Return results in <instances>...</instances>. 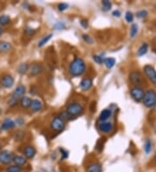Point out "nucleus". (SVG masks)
I'll return each mask as SVG.
<instances>
[{
    "instance_id": "obj_28",
    "label": "nucleus",
    "mask_w": 156,
    "mask_h": 172,
    "mask_svg": "<svg viewBox=\"0 0 156 172\" xmlns=\"http://www.w3.org/2000/svg\"><path fill=\"white\" fill-rule=\"evenodd\" d=\"M138 33V25L136 24H133L130 27V37L134 38Z\"/></svg>"
},
{
    "instance_id": "obj_7",
    "label": "nucleus",
    "mask_w": 156,
    "mask_h": 172,
    "mask_svg": "<svg viewBox=\"0 0 156 172\" xmlns=\"http://www.w3.org/2000/svg\"><path fill=\"white\" fill-rule=\"evenodd\" d=\"M13 157H14V155L12 151L7 150H2L0 152V163L7 165L13 161Z\"/></svg>"
},
{
    "instance_id": "obj_26",
    "label": "nucleus",
    "mask_w": 156,
    "mask_h": 172,
    "mask_svg": "<svg viewBox=\"0 0 156 172\" xmlns=\"http://www.w3.org/2000/svg\"><path fill=\"white\" fill-rule=\"evenodd\" d=\"M151 150H152V142L149 139H148L144 143V151L147 155H148L151 152Z\"/></svg>"
},
{
    "instance_id": "obj_43",
    "label": "nucleus",
    "mask_w": 156,
    "mask_h": 172,
    "mask_svg": "<svg viewBox=\"0 0 156 172\" xmlns=\"http://www.w3.org/2000/svg\"><path fill=\"white\" fill-rule=\"evenodd\" d=\"M2 149V143H1V142H0V150Z\"/></svg>"
},
{
    "instance_id": "obj_12",
    "label": "nucleus",
    "mask_w": 156,
    "mask_h": 172,
    "mask_svg": "<svg viewBox=\"0 0 156 172\" xmlns=\"http://www.w3.org/2000/svg\"><path fill=\"white\" fill-rule=\"evenodd\" d=\"M23 153L24 155V157L27 159H31L35 157L36 151V149L33 147V146H26L24 148V150H23Z\"/></svg>"
},
{
    "instance_id": "obj_39",
    "label": "nucleus",
    "mask_w": 156,
    "mask_h": 172,
    "mask_svg": "<svg viewBox=\"0 0 156 172\" xmlns=\"http://www.w3.org/2000/svg\"><path fill=\"white\" fill-rule=\"evenodd\" d=\"M83 38L84 39V41H86L88 43H93V39L89 35H83Z\"/></svg>"
},
{
    "instance_id": "obj_9",
    "label": "nucleus",
    "mask_w": 156,
    "mask_h": 172,
    "mask_svg": "<svg viewBox=\"0 0 156 172\" xmlns=\"http://www.w3.org/2000/svg\"><path fill=\"white\" fill-rule=\"evenodd\" d=\"M129 80L135 86H139L140 84H141L144 81L143 77H142V75L137 71H134L129 74Z\"/></svg>"
},
{
    "instance_id": "obj_2",
    "label": "nucleus",
    "mask_w": 156,
    "mask_h": 172,
    "mask_svg": "<svg viewBox=\"0 0 156 172\" xmlns=\"http://www.w3.org/2000/svg\"><path fill=\"white\" fill-rule=\"evenodd\" d=\"M25 91H26V89H25V87H24V85H22V84H21V85H18V87L14 90L12 97H11V98H10L9 102H8L9 105H10V106H14L16 104H18V100L21 99L24 97Z\"/></svg>"
},
{
    "instance_id": "obj_3",
    "label": "nucleus",
    "mask_w": 156,
    "mask_h": 172,
    "mask_svg": "<svg viewBox=\"0 0 156 172\" xmlns=\"http://www.w3.org/2000/svg\"><path fill=\"white\" fill-rule=\"evenodd\" d=\"M66 112L72 118L78 117L83 112V107L79 103L73 102V103H70V104L68 105L66 108Z\"/></svg>"
},
{
    "instance_id": "obj_16",
    "label": "nucleus",
    "mask_w": 156,
    "mask_h": 172,
    "mask_svg": "<svg viewBox=\"0 0 156 172\" xmlns=\"http://www.w3.org/2000/svg\"><path fill=\"white\" fill-rule=\"evenodd\" d=\"M15 122L12 121V119L10 118H6L4 120V122L1 125V129H4V130H7V129H13L15 127Z\"/></svg>"
},
{
    "instance_id": "obj_14",
    "label": "nucleus",
    "mask_w": 156,
    "mask_h": 172,
    "mask_svg": "<svg viewBox=\"0 0 156 172\" xmlns=\"http://www.w3.org/2000/svg\"><path fill=\"white\" fill-rule=\"evenodd\" d=\"M99 129L102 132L104 133H110L113 130V125L109 122H102L99 124Z\"/></svg>"
},
{
    "instance_id": "obj_27",
    "label": "nucleus",
    "mask_w": 156,
    "mask_h": 172,
    "mask_svg": "<svg viewBox=\"0 0 156 172\" xmlns=\"http://www.w3.org/2000/svg\"><path fill=\"white\" fill-rule=\"evenodd\" d=\"M51 37H52V34H49V35L45 36L44 37H42V39L39 41V43H38V47H42L44 44H46V43H48Z\"/></svg>"
},
{
    "instance_id": "obj_46",
    "label": "nucleus",
    "mask_w": 156,
    "mask_h": 172,
    "mask_svg": "<svg viewBox=\"0 0 156 172\" xmlns=\"http://www.w3.org/2000/svg\"><path fill=\"white\" fill-rule=\"evenodd\" d=\"M154 108H155V110H156V105H155V106H154Z\"/></svg>"
},
{
    "instance_id": "obj_38",
    "label": "nucleus",
    "mask_w": 156,
    "mask_h": 172,
    "mask_svg": "<svg viewBox=\"0 0 156 172\" xmlns=\"http://www.w3.org/2000/svg\"><path fill=\"white\" fill-rule=\"evenodd\" d=\"M25 33H26V35L27 36H32L34 33H35V31L33 30V29H31V28H25Z\"/></svg>"
},
{
    "instance_id": "obj_20",
    "label": "nucleus",
    "mask_w": 156,
    "mask_h": 172,
    "mask_svg": "<svg viewBox=\"0 0 156 172\" xmlns=\"http://www.w3.org/2000/svg\"><path fill=\"white\" fill-rule=\"evenodd\" d=\"M12 49V45L9 42L0 41V52H8Z\"/></svg>"
},
{
    "instance_id": "obj_31",
    "label": "nucleus",
    "mask_w": 156,
    "mask_h": 172,
    "mask_svg": "<svg viewBox=\"0 0 156 172\" xmlns=\"http://www.w3.org/2000/svg\"><path fill=\"white\" fill-rule=\"evenodd\" d=\"M148 15V12H147L146 10L139 11L138 12H137V14H136L137 18H139V19H144V18H147Z\"/></svg>"
},
{
    "instance_id": "obj_1",
    "label": "nucleus",
    "mask_w": 156,
    "mask_h": 172,
    "mask_svg": "<svg viewBox=\"0 0 156 172\" xmlns=\"http://www.w3.org/2000/svg\"><path fill=\"white\" fill-rule=\"evenodd\" d=\"M85 71H86L85 62L80 57H76L70 63L69 67V72L72 77H80L85 72Z\"/></svg>"
},
{
    "instance_id": "obj_18",
    "label": "nucleus",
    "mask_w": 156,
    "mask_h": 172,
    "mask_svg": "<svg viewBox=\"0 0 156 172\" xmlns=\"http://www.w3.org/2000/svg\"><path fill=\"white\" fill-rule=\"evenodd\" d=\"M30 108L33 112H38V111H40L42 109V103L39 100L34 99V100L31 101V105H30Z\"/></svg>"
},
{
    "instance_id": "obj_8",
    "label": "nucleus",
    "mask_w": 156,
    "mask_h": 172,
    "mask_svg": "<svg viewBox=\"0 0 156 172\" xmlns=\"http://www.w3.org/2000/svg\"><path fill=\"white\" fill-rule=\"evenodd\" d=\"M143 71L147 77L150 80L154 85H156V71L154 70V68L152 67L151 65H145Z\"/></svg>"
},
{
    "instance_id": "obj_10",
    "label": "nucleus",
    "mask_w": 156,
    "mask_h": 172,
    "mask_svg": "<svg viewBox=\"0 0 156 172\" xmlns=\"http://www.w3.org/2000/svg\"><path fill=\"white\" fill-rule=\"evenodd\" d=\"M1 84L6 89L12 88V85L14 84V77L11 75H5L2 77L1 79Z\"/></svg>"
},
{
    "instance_id": "obj_4",
    "label": "nucleus",
    "mask_w": 156,
    "mask_h": 172,
    "mask_svg": "<svg viewBox=\"0 0 156 172\" xmlns=\"http://www.w3.org/2000/svg\"><path fill=\"white\" fill-rule=\"evenodd\" d=\"M143 104L148 108H153L156 105V92L154 90L147 91L143 97Z\"/></svg>"
},
{
    "instance_id": "obj_40",
    "label": "nucleus",
    "mask_w": 156,
    "mask_h": 172,
    "mask_svg": "<svg viewBox=\"0 0 156 172\" xmlns=\"http://www.w3.org/2000/svg\"><path fill=\"white\" fill-rule=\"evenodd\" d=\"M81 25L83 27V28H87L88 27V25H89V22L86 20V19H83V20H81Z\"/></svg>"
},
{
    "instance_id": "obj_21",
    "label": "nucleus",
    "mask_w": 156,
    "mask_h": 172,
    "mask_svg": "<svg viewBox=\"0 0 156 172\" xmlns=\"http://www.w3.org/2000/svg\"><path fill=\"white\" fill-rule=\"evenodd\" d=\"M31 99L28 97H23L20 99V105L24 108V109H28L30 108V105H31Z\"/></svg>"
},
{
    "instance_id": "obj_22",
    "label": "nucleus",
    "mask_w": 156,
    "mask_h": 172,
    "mask_svg": "<svg viewBox=\"0 0 156 172\" xmlns=\"http://www.w3.org/2000/svg\"><path fill=\"white\" fill-rule=\"evenodd\" d=\"M148 44L147 43H143L141 45V47L139 48L138 51H137V55L139 57L144 56L148 52Z\"/></svg>"
},
{
    "instance_id": "obj_35",
    "label": "nucleus",
    "mask_w": 156,
    "mask_h": 172,
    "mask_svg": "<svg viewBox=\"0 0 156 172\" xmlns=\"http://www.w3.org/2000/svg\"><path fill=\"white\" fill-rule=\"evenodd\" d=\"M104 139V138H103ZM103 139H100L99 141H98V143H97V145H96V150L99 151V152H101L102 150V149H103V144H104V142L102 143V140Z\"/></svg>"
},
{
    "instance_id": "obj_45",
    "label": "nucleus",
    "mask_w": 156,
    "mask_h": 172,
    "mask_svg": "<svg viewBox=\"0 0 156 172\" xmlns=\"http://www.w3.org/2000/svg\"><path fill=\"white\" fill-rule=\"evenodd\" d=\"M154 25H155V26H156V20H155V21H154Z\"/></svg>"
},
{
    "instance_id": "obj_29",
    "label": "nucleus",
    "mask_w": 156,
    "mask_h": 172,
    "mask_svg": "<svg viewBox=\"0 0 156 172\" xmlns=\"http://www.w3.org/2000/svg\"><path fill=\"white\" fill-rule=\"evenodd\" d=\"M102 3V11H103V12H108V11H109V10L111 9L112 5H111V3H110L109 1H108V0H103Z\"/></svg>"
},
{
    "instance_id": "obj_15",
    "label": "nucleus",
    "mask_w": 156,
    "mask_h": 172,
    "mask_svg": "<svg viewBox=\"0 0 156 172\" xmlns=\"http://www.w3.org/2000/svg\"><path fill=\"white\" fill-rule=\"evenodd\" d=\"M87 172H102V165L99 163H92L87 166Z\"/></svg>"
},
{
    "instance_id": "obj_37",
    "label": "nucleus",
    "mask_w": 156,
    "mask_h": 172,
    "mask_svg": "<svg viewBox=\"0 0 156 172\" xmlns=\"http://www.w3.org/2000/svg\"><path fill=\"white\" fill-rule=\"evenodd\" d=\"M68 7H69L68 4H66V3H61V4L58 5V10L60 12H63V11H65Z\"/></svg>"
},
{
    "instance_id": "obj_47",
    "label": "nucleus",
    "mask_w": 156,
    "mask_h": 172,
    "mask_svg": "<svg viewBox=\"0 0 156 172\" xmlns=\"http://www.w3.org/2000/svg\"><path fill=\"white\" fill-rule=\"evenodd\" d=\"M155 7H156V5H155Z\"/></svg>"
},
{
    "instance_id": "obj_13",
    "label": "nucleus",
    "mask_w": 156,
    "mask_h": 172,
    "mask_svg": "<svg viewBox=\"0 0 156 172\" xmlns=\"http://www.w3.org/2000/svg\"><path fill=\"white\" fill-rule=\"evenodd\" d=\"M92 85H93V81L90 77H85L80 83V88L84 91H89L90 88L92 87Z\"/></svg>"
},
{
    "instance_id": "obj_11",
    "label": "nucleus",
    "mask_w": 156,
    "mask_h": 172,
    "mask_svg": "<svg viewBox=\"0 0 156 172\" xmlns=\"http://www.w3.org/2000/svg\"><path fill=\"white\" fill-rule=\"evenodd\" d=\"M43 71V67L42 64H33L30 68V73L31 76L35 77V76H38L39 74H41Z\"/></svg>"
},
{
    "instance_id": "obj_36",
    "label": "nucleus",
    "mask_w": 156,
    "mask_h": 172,
    "mask_svg": "<svg viewBox=\"0 0 156 172\" xmlns=\"http://www.w3.org/2000/svg\"><path fill=\"white\" fill-rule=\"evenodd\" d=\"M54 28L56 30H62V29H64L65 28V25L63 23V22H58L54 25Z\"/></svg>"
},
{
    "instance_id": "obj_44",
    "label": "nucleus",
    "mask_w": 156,
    "mask_h": 172,
    "mask_svg": "<svg viewBox=\"0 0 156 172\" xmlns=\"http://www.w3.org/2000/svg\"><path fill=\"white\" fill-rule=\"evenodd\" d=\"M154 160H155V162H156V153H155V156H154Z\"/></svg>"
},
{
    "instance_id": "obj_33",
    "label": "nucleus",
    "mask_w": 156,
    "mask_h": 172,
    "mask_svg": "<svg viewBox=\"0 0 156 172\" xmlns=\"http://www.w3.org/2000/svg\"><path fill=\"white\" fill-rule=\"evenodd\" d=\"M125 19H126L127 22L128 23H131L134 20V15L131 12H127L126 15H125Z\"/></svg>"
},
{
    "instance_id": "obj_17",
    "label": "nucleus",
    "mask_w": 156,
    "mask_h": 172,
    "mask_svg": "<svg viewBox=\"0 0 156 172\" xmlns=\"http://www.w3.org/2000/svg\"><path fill=\"white\" fill-rule=\"evenodd\" d=\"M13 163H14V164L17 166H19V167H22V166H24L26 164V163H27V159L23 157V156H14V157H13V161H12Z\"/></svg>"
},
{
    "instance_id": "obj_6",
    "label": "nucleus",
    "mask_w": 156,
    "mask_h": 172,
    "mask_svg": "<svg viewBox=\"0 0 156 172\" xmlns=\"http://www.w3.org/2000/svg\"><path fill=\"white\" fill-rule=\"evenodd\" d=\"M144 91L141 87L140 86H134L133 87L130 91V95L132 97L134 101L136 102H141L142 99H143V97H144Z\"/></svg>"
},
{
    "instance_id": "obj_30",
    "label": "nucleus",
    "mask_w": 156,
    "mask_h": 172,
    "mask_svg": "<svg viewBox=\"0 0 156 172\" xmlns=\"http://www.w3.org/2000/svg\"><path fill=\"white\" fill-rule=\"evenodd\" d=\"M22 171V168L17 165H12L9 166L7 169H6V172H21Z\"/></svg>"
},
{
    "instance_id": "obj_23",
    "label": "nucleus",
    "mask_w": 156,
    "mask_h": 172,
    "mask_svg": "<svg viewBox=\"0 0 156 172\" xmlns=\"http://www.w3.org/2000/svg\"><path fill=\"white\" fill-rule=\"evenodd\" d=\"M103 64H105V66L108 68V69H111L114 66L115 64V59L113 57H108V58H105Z\"/></svg>"
},
{
    "instance_id": "obj_19",
    "label": "nucleus",
    "mask_w": 156,
    "mask_h": 172,
    "mask_svg": "<svg viewBox=\"0 0 156 172\" xmlns=\"http://www.w3.org/2000/svg\"><path fill=\"white\" fill-rule=\"evenodd\" d=\"M111 115H112L111 111L108 110V109H105V110H103V111L101 112V114H100V116H99V120H100L101 122H107V120L110 118Z\"/></svg>"
},
{
    "instance_id": "obj_24",
    "label": "nucleus",
    "mask_w": 156,
    "mask_h": 172,
    "mask_svg": "<svg viewBox=\"0 0 156 172\" xmlns=\"http://www.w3.org/2000/svg\"><path fill=\"white\" fill-rule=\"evenodd\" d=\"M11 23V18L7 15L0 16V25H7Z\"/></svg>"
},
{
    "instance_id": "obj_42",
    "label": "nucleus",
    "mask_w": 156,
    "mask_h": 172,
    "mask_svg": "<svg viewBox=\"0 0 156 172\" xmlns=\"http://www.w3.org/2000/svg\"><path fill=\"white\" fill-rule=\"evenodd\" d=\"M2 33H3V29H2V27L0 26V36L2 35Z\"/></svg>"
},
{
    "instance_id": "obj_32",
    "label": "nucleus",
    "mask_w": 156,
    "mask_h": 172,
    "mask_svg": "<svg viewBox=\"0 0 156 172\" xmlns=\"http://www.w3.org/2000/svg\"><path fill=\"white\" fill-rule=\"evenodd\" d=\"M93 58H94L95 62L97 63L98 64H103L104 59H105V58H103L102 57H101V56H98V55H95L94 57H93Z\"/></svg>"
},
{
    "instance_id": "obj_34",
    "label": "nucleus",
    "mask_w": 156,
    "mask_h": 172,
    "mask_svg": "<svg viewBox=\"0 0 156 172\" xmlns=\"http://www.w3.org/2000/svg\"><path fill=\"white\" fill-rule=\"evenodd\" d=\"M59 151L61 152L62 154V159H66L68 158V157H69V152L65 150L64 149H63V148H60L59 149Z\"/></svg>"
},
{
    "instance_id": "obj_25",
    "label": "nucleus",
    "mask_w": 156,
    "mask_h": 172,
    "mask_svg": "<svg viewBox=\"0 0 156 172\" xmlns=\"http://www.w3.org/2000/svg\"><path fill=\"white\" fill-rule=\"evenodd\" d=\"M29 70V65H28V64H21L18 68V72L19 74H24L26 73V71Z\"/></svg>"
},
{
    "instance_id": "obj_41",
    "label": "nucleus",
    "mask_w": 156,
    "mask_h": 172,
    "mask_svg": "<svg viewBox=\"0 0 156 172\" xmlns=\"http://www.w3.org/2000/svg\"><path fill=\"white\" fill-rule=\"evenodd\" d=\"M113 16L119 18V17H120V11H118V10H115V11L113 12Z\"/></svg>"
},
{
    "instance_id": "obj_5",
    "label": "nucleus",
    "mask_w": 156,
    "mask_h": 172,
    "mask_svg": "<svg viewBox=\"0 0 156 172\" xmlns=\"http://www.w3.org/2000/svg\"><path fill=\"white\" fill-rule=\"evenodd\" d=\"M64 127H65V123L59 117H56L55 118H53L50 123V128L54 131L60 132L62 130H63Z\"/></svg>"
}]
</instances>
